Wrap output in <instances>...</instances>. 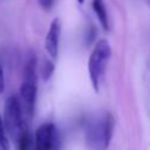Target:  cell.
Masks as SVG:
<instances>
[{"mask_svg":"<svg viewBox=\"0 0 150 150\" xmlns=\"http://www.w3.org/2000/svg\"><path fill=\"white\" fill-rule=\"evenodd\" d=\"M23 115L19 98L16 96H9L5 102L2 121L8 137L20 150L28 149L33 143L28 128L25 123Z\"/></svg>","mask_w":150,"mask_h":150,"instance_id":"6da1fadb","label":"cell"},{"mask_svg":"<svg viewBox=\"0 0 150 150\" xmlns=\"http://www.w3.org/2000/svg\"><path fill=\"white\" fill-rule=\"evenodd\" d=\"M38 75H36V56L34 53H30L25 68H23V79L20 86V96H21V107L22 111L27 117H32L35 109L36 93H38Z\"/></svg>","mask_w":150,"mask_h":150,"instance_id":"7a4b0ae2","label":"cell"},{"mask_svg":"<svg viewBox=\"0 0 150 150\" xmlns=\"http://www.w3.org/2000/svg\"><path fill=\"white\" fill-rule=\"evenodd\" d=\"M114 130V117L110 112H104L89 121L86 129V139L89 146L105 149L109 146Z\"/></svg>","mask_w":150,"mask_h":150,"instance_id":"3957f363","label":"cell"},{"mask_svg":"<svg viewBox=\"0 0 150 150\" xmlns=\"http://www.w3.org/2000/svg\"><path fill=\"white\" fill-rule=\"evenodd\" d=\"M110 55H111V48L109 42L105 39L98 40L90 53V56L88 60V73H89V79H90L93 89L96 93L100 91L101 77L104 74Z\"/></svg>","mask_w":150,"mask_h":150,"instance_id":"277c9868","label":"cell"},{"mask_svg":"<svg viewBox=\"0 0 150 150\" xmlns=\"http://www.w3.org/2000/svg\"><path fill=\"white\" fill-rule=\"evenodd\" d=\"M34 148L36 150H50L57 148L59 135L55 125L50 122L41 124L34 134Z\"/></svg>","mask_w":150,"mask_h":150,"instance_id":"5b68a950","label":"cell"},{"mask_svg":"<svg viewBox=\"0 0 150 150\" xmlns=\"http://www.w3.org/2000/svg\"><path fill=\"white\" fill-rule=\"evenodd\" d=\"M60 35H61V22L57 18H55L50 22L49 29L45 38V49H46L47 54L54 60L59 55Z\"/></svg>","mask_w":150,"mask_h":150,"instance_id":"8992f818","label":"cell"},{"mask_svg":"<svg viewBox=\"0 0 150 150\" xmlns=\"http://www.w3.org/2000/svg\"><path fill=\"white\" fill-rule=\"evenodd\" d=\"M91 6H93V9L97 16V20H98L101 27L108 32L110 29V25H109V19H108V13L105 9L104 1L103 0H93Z\"/></svg>","mask_w":150,"mask_h":150,"instance_id":"52a82bcc","label":"cell"},{"mask_svg":"<svg viewBox=\"0 0 150 150\" xmlns=\"http://www.w3.org/2000/svg\"><path fill=\"white\" fill-rule=\"evenodd\" d=\"M11 148L9 141H8V135L2 121V116L0 114V150H8Z\"/></svg>","mask_w":150,"mask_h":150,"instance_id":"ba28073f","label":"cell"},{"mask_svg":"<svg viewBox=\"0 0 150 150\" xmlns=\"http://www.w3.org/2000/svg\"><path fill=\"white\" fill-rule=\"evenodd\" d=\"M54 63L48 60V59H45L43 60V64H42V68H41V76H42V80L43 81H48L53 73H54Z\"/></svg>","mask_w":150,"mask_h":150,"instance_id":"9c48e42d","label":"cell"},{"mask_svg":"<svg viewBox=\"0 0 150 150\" xmlns=\"http://www.w3.org/2000/svg\"><path fill=\"white\" fill-rule=\"evenodd\" d=\"M39 4L42 9L45 11H50L55 4V0H39Z\"/></svg>","mask_w":150,"mask_h":150,"instance_id":"30bf717a","label":"cell"},{"mask_svg":"<svg viewBox=\"0 0 150 150\" xmlns=\"http://www.w3.org/2000/svg\"><path fill=\"white\" fill-rule=\"evenodd\" d=\"M5 89V79H4V71H2V68L0 66V94H2Z\"/></svg>","mask_w":150,"mask_h":150,"instance_id":"8fae6325","label":"cell"},{"mask_svg":"<svg viewBox=\"0 0 150 150\" xmlns=\"http://www.w3.org/2000/svg\"><path fill=\"white\" fill-rule=\"evenodd\" d=\"M77 2H79V4H80V5H82V4H83V2H84V0H77Z\"/></svg>","mask_w":150,"mask_h":150,"instance_id":"7c38bea8","label":"cell"},{"mask_svg":"<svg viewBox=\"0 0 150 150\" xmlns=\"http://www.w3.org/2000/svg\"><path fill=\"white\" fill-rule=\"evenodd\" d=\"M144 1H145V2H146V5L150 7V0H144Z\"/></svg>","mask_w":150,"mask_h":150,"instance_id":"4fadbf2b","label":"cell"}]
</instances>
